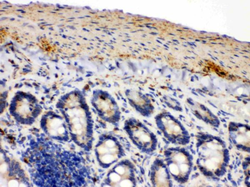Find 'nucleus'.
<instances>
[{"label": "nucleus", "instance_id": "f257e3e1", "mask_svg": "<svg viewBox=\"0 0 250 187\" xmlns=\"http://www.w3.org/2000/svg\"><path fill=\"white\" fill-rule=\"evenodd\" d=\"M56 108L67 123L71 140L86 151L92 149L94 126L92 113L85 96L80 89H74L59 99Z\"/></svg>", "mask_w": 250, "mask_h": 187}, {"label": "nucleus", "instance_id": "f03ea898", "mask_svg": "<svg viewBox=\"0 0 250 187\" xmlns=\"http://www.w3.org/2000/svg\"><path fill=\"white\" fill-rule=\"evenodd\" d=\"M196 152V164L204 177L219 180L225 175L230 162V154L226 142L221 137L209 133H197Z\"/></svg>", "mask_w": 250, "mask_h": 187}, {"label": "nucleus", "instance_id": "7ed1b4c3", "mask_svg": "<svg viewBox=\"0 0 250 187\" xmlns=\"http://www.w3.org/2000/svg\"><path fill=\"white\" fill-rule=\"evenodd\" d=\"M165 163L171 177L180 185L189 181L194 165L192 154L183 146H173L164 152Z\"/></svg>", "mask_w": 250, "mask_h": 187}, {"label": "nucleus", "instance_id": "20e7f679", "mask_svg": "<svg viewBox=\"0 0 250 187\" xmlns=\"http://www.w3.org/2000/svg\"><path fill=\"white\" fill-rule=\"evenodd\" d=\"M10 115L20 125L30 126L38 120L42 109L38 99L29 92H16L11 100Z\"/></svg>", "mask_w": 250, "mask_h": 187}, {"label": "nucleus", "instance_id": "39448f33", "mask_svg": "<svg viewBox=\"0 0 250 187\" xmlns=\"http://www.w3.org/2000/svg\"><path fill=\"white\" fill-rule=\"evenodd\" d=\"M154 120L164 137L172 145L184 146L190 143L189 131L172 113L163 111L155 116Z\"/></svg>", "mask_w": 250, "mask_h": 187}, {"label": "nucleus", "instance_id": "423d86ee", "mask_svg": "<svg viewBox=\"0 0 250 187\" xmlns=\"http://www.w3.org/2000/svg\"><path fill=\"white\" fill-rule=\"evenodd\" d=\"M123 129L132 144L142 152L152 154L157 150V136L140 120L134 117L127 119Z\"/></svg>", "mask_w": 250, "mask_h": 187}, {"label": "nucleus", "instance_id": "0eeeda50", "mask_svg": "<svg viewBox=\"0 0 250 187\" xmlns=\"http://www.w3.org/2000/svg\"><path fill=\"white\" fill-rule=\"evenodd\" d=\"M95 154L100 167L109 168L125 156V151L120 140L112 134H101L95 146Z\"/></svg>", "mask_w": 250, "mask_h": 187}, {"label": "nucleus", "instance_id": "6e6552de", "mask_svg": "<svg viewBox=\"0 0 250 187\" xmlns=\"http://www.w3.org/2000/svg\"><path fill=\"white\" fill-rule=\"evenodd\" d=\"M137 168L129 159H121L111 166L102 183L103 187H133L137 186Z\"/></svg>", "mask_w": 250, "mask_h": 187}, {"label": "nucleus", "instance_id": "1a4fd4ad", "mask_svg": "<svg viewBox=\"0 0 250 187\" xmlns=\"http://www.w3.org/2000/svg\"><path fill=\"white\" fill-rule=\"evenodd\" d=\"M91 104L97 115L103 121L116 125L121 119V111L118 103L109 92L103 89L94 90Z\"/></svg>", "mask_w": 250, "mask_h": 187}, {"label": "nucleus", "instance_id": "9d476101", "mask_svg": "<svg viewBox=\"0 0 250 187\" xmlns=\"http://www.w3.org/2000/svg\"><path fill=\"white\" fill-rule=\"evenodd\" d=\"M1 187H29L28 177L18 161L1 150Z\"/></svg>", "mask_w": 250, "mask_h": 187}, {"label": "nucleus", "instance_id": "9b49d317", "mask_svg": "<svg viewBox=\"0 0 250 187\" xmlns=\"http://www.w3.org/2000/svg\"><path fill=\"white\" fill-rule=\"evenodd\" d=\"M40 127L52 140L67 142L71 139L64 117L54 111H47L42 114L40 119Z\"/></svg>", "mask_w": 250, "mask_h": 187}, {"label": "nucleus", "instance_id": "f8f14e48", "mask_svg": "<svg viewBox=\"0 0 250 187\" xmlns=\"http://www.w3.org/2000/svg\"><path fill=\"white\" fill-rule=\"evenodd\" d=\"M228 134L231 143L236 149L243 152L250 151V127L248 124L230 122L228 125Z\"/></svg>", "mask_w": 250, "mask_h": 187}, {"label": "nucleus", "instance_id": "ddd939ff", "mask_svg": "<svg viewBox=\"0 0 250 187\" xmlns=\"http://www.w3.org/2000/svg\"><path fill=\"white\" fill-rule=\"evenodd\" d=\"M125 94L128 103L136 112L146 118L154 114L155 108L146 94L134 89H126Z\"/></svg>", "mask_w": 250, "mask_h": 187}, {"label": "nucleus", "instance_id": "4468645a", "mask_svg": "<svg viewBox=\"0 0 250 187\" xmlns=\"http://www.w3.org/2000/svg\"><path fill=\"white\" fill-rule=\"evenodd\" d=\"M185 104L189 112L192 113V115L197 120L212 127H220L221 124L220 119L208 106L199 102L195 101L190 97L187 98Z\"/></svg>", "mask_w": 250, "mask_h": 187}, {"label": "nucleus", "instance_id": "2eb2a0df", "mask_svg": "<svg viewBox=\"0 0 250 187\" xmlns=\"http://www.w3.org/2000/svg\"><path fill=\"white\" fill-rule=\"evenodd\" d=\"M149 179L153 187H172V177L164 159H154L149 169Z\"/></svg>", "mask_w": 250, "mask_h": 187}, {"label": "nucleus", "instance_id": "dca6fc26", "mask_svg": "<svg viewBox=\"0 0 250 187\" xmlns=\"http://www.w3.org/2000/svg\"><path fill=\"white\" fill-rule=\"evenodd\" d=\"M167 104H168V106L172 109H175V110L178 111V112H182L183 108H182L181 104L177 101L175 99L171 98V97H166Z\"/></svg>", "mask_w": 250, "mask_h": 187}]
</instances>
